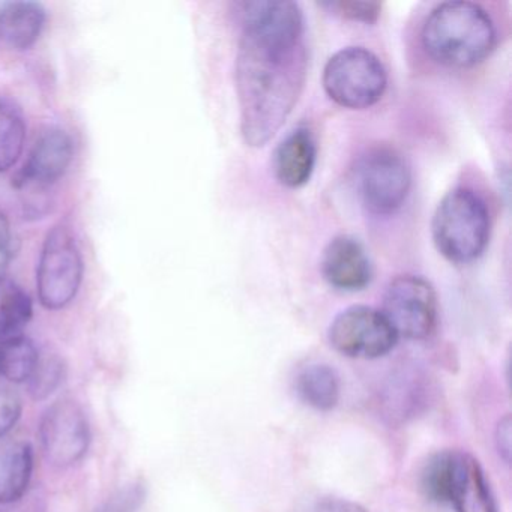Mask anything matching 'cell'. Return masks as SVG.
<instances>
[{"label": "cell", "instance_id": "obj_1", "mask_svg": "<svg viewBox=\"0 0 512 512\" xmlns=\"http://www.w3.org/2000/svg\"><path fill=\"white\" fill-rule=\"evenodd\" d=\"M236 56L241 131L265 146L289 118L304 89L308 58L304 16L295 2H245Z\"/></svg>", "mask_w": 512, "mask_h": 512}, {"label": "cell", "instance_id": "obj_2", "mask_svg": "<svg viewBox=\"0 0 512 512\" xmlns=\"http://www.w3.org/2000/svg\"><path fill=\"white\" fill-rule=\"evenodd\" d=\"M422 46L439 64L469 68L484 61L496 43L490 14L472 2H445L422 26Z\"/></svg>", "mask_w": 512, "mask_h": 512}, {"label": "cell", "instance_id": "obj_3", "mask_svg": "<svg viewBox=\"0 0 512 512\" xmlns=\"http://www.w3.org/2000/svg\"><path fill=\"white\" fill-rule=\"evenodd\" d=\"M433 241L449 262L470 263L484 253L490 238V214L484 199L470 188L449 191L434 212Z\"/></svg>", "mask_w": 512, "mask_h": 512}, {"label": "cell", "instance_id": "obj_4", "mask_svg": "<svg viewBox=\"0 0 512 512\" xmlns=\"http://www.w3.org/2000/svg\"><path fill=\"white\" fill-rule=\"evenodd\" d=\"M388 85L382 61L364 47L335 53L323 71L326 94L346 109L362 110L379 103Z\"/></svg>", "mask_w": 512, "mask_h": 512}, {"label": "cell", "instance_id": "obj_5", "mask_svg": "<svg viewBox=\"0 0 512 512\" xmlns=\"http://www.w3.org/2000/svg\"><path fill=\"white\" fill-rule=\"evenodd\" d=\"M83 281V257L70 227H53L38 262L37 287L41 304L61 310L74 301Z\"/></svg>", "mask_w": 512, "mask_h": 512}, {"label": "cell", "instance_id": "obj_6", "mask_svg": "<svg viewBox=\"0 0 512 512\" xmlns=\"http://www.w3.org/2000/svg\"><path fill=\"white\" fill-rule=\"evenodd\" d=\"M412 176L409 164L397 149L376 146L368 149L356 164V188L368 211L394 214L409 194Z\"/></svg>", "mask_w": 512, "mask_h": 512}, {"label": "cell", "instance_id": "obj_7", "mask_svg": "<svg viewBox=\"0 0 512 512\" xmlns=\"http://www.w3.org/2000/svg\"><path fill=\"white\" fill-rule=\"evenodd\" d=\"M382 313L398 337L425 340L437 325L436 292L422 277L401 275L386 289Z\"/></svg>", "mask_w": 512, "mask_h": 512}, {"label": "cell", "instance_id": "obj_8", "mask_svg": "<svg viewBox=\"0 0 512 512\" xmlns=\"http://www.w3.org/2000/svg\"><path fill=\"white\" fill-rule=\"evenodd\" d=\"M328 338L338 353L356 359L382 358L398 341L382 311L365 305L341 311L329 326Z\"/></svg>", "mask_w": 512, "mask_h": 512}, {"label": "cell", "instance_id": "obj_9", "mask_svg": "<svg viewBox=\"0 0 512 512\" xmlns=\"http://www.w3.org/2000/svg\"><path fill=\"white\" fill-rule=\"evenodd\" d=\"M40 439L47 461L56 467H68L85 457L91 442V431L79 403L64 398L44 413Z\"/></svg>", "mask_w": 512, "mask_h": 512}, {"label": "cell", "instance_id": "obj_10", "mask_svg": "<svg viewBox=\"0 0 512 512\" xmlns=\"http://www.w3.org/2000/svg\"><path fill=\"white\" fill-rule=\"evenodd\" d=\"M73 154V140L64 130L50 128L44 131L17 176V187L32 191L52 187L67 173Z\"/></svg>", "mask_w": 512, "mask_h": 512}, {"label": "cell", "instance_id": "obj_11", "mask_svg": "<svg viewBox=\"0 0 512 512\" xmlns=\"http://www.w3.org/2000/svg\"><path fill=\"white\" fill-rule=\"evenodd\" d=\"M445 503L455 512H497L484 470L472 455L449 451Z\"/></svg>", "mask_w": 512, "mask_h": 512}, {"label": "cell", "instance_id": "obj_12", "mask_svg": "<svg viewBox=\"0 0 512 512\" xmlns=\"http://www.w3.org/2000/svg\"><path fill=\"white\" fill-rule=\"evenodd\" d=\"M322 274L335 289L356 292L365 289L373 278V266L364 245L352 236L332 239L323 251Z\"/></svg>", "mask_w": 512, "mask_h": 512}, {"label": "cell", "instance_id": "obj_13", "mask_svg": "<svg viewBox=\"0 0 512 512\" xmlns=\"http://www.w3.org/2000/svg\"><path fill=\"white\" fill-rule=\"evenodd\" d=\"M316 164V143L307 128L292 131L278 145L274 172L284 187L299 188L310 181Z\"/></svg>", "mask_w": 512, "mask_h": 512}, {"label": "cell", "instance_id": "obj_14", "mask_svg": "<svg viewBox=\"0 0 512 512\" xmlns=\"http://www.w3.org/2000/svg\"><path fill=\"white\" fill-rule=\"evenodd\" d=\"M46 10L38 2H8L0 8V38L14 50H29L43 34Z\"/></svg>", "mask_w": 512, "mask_h": 512}, {"label": "cell", "instance_id": "obj_15", "mask_svg": "<svg viewBox=\"0 0 512 512\" xmlns=\"http://www.w3.org/2000/svg\"><path fill=\"white\" fill-rule=\"evenodd\" d=\"M295 391L302 403L328 412L340 400V377L331 365L310 364L296 374Z\"/></svg>", "mask_w": 512, "mask_h": 512}, {"label": "cell", "instance_id": "obj_16", "mask_svg": "<svg viewBox=\"0 0 512 512\" xmlns=\"http://www.w3.org/2000/svg\"><path fill=\"white\" fill-rule=\"evenodd\" d=\"M32 448L26 442L0 446V503H11L25 494L31 481Z\"/></svg>", "mask_w": 512, "mask_h": 512}, {"label": "cell", "instance_id": "obj_17", "mask_svg": "<svg viewBox=\"0 0 512 512\" xmlns=\"http://www.w3.org/2000/svg\"><path fill=\"white\" fill-rule=\"evenodd\" d=\"M26 122L22 110L10 100H0V173L19 160L25 146Z\"/></svg>", "mask_w": 512, "mask_h": 512}, {"label": "cell", "instance_id": "obj_18", "mask_svg": "<svg viewBox=\"0 0 512 512\" xmlns=\"http://www.w3.org/2000/svg\"><path fill=\"white\" fill-rule=\"evenodd\" d=\"M38 362L37 347L25 335L0 341V374L11 382H28Z\"/></svg>", "mask_w": 512, "mask_h": 512}, {"label": "cell", "instance_id": "obj_19", "mask_svg": "<svg viewBox=\"0 0 512 512\" xmlns=\"http://www.w3.org/2000/svg\"><path fill=\"white\" fill-rule=\"evenodd\" d=\"M0 292V340L19 337L32 319V299L16 283H2Z\"/></svg>", "mask_w": 512, "mask_h": 512}, {"label": "cell", "instance_id": "obj_20", "mask_svg": "<svg viewBox=\"0 0 512 512\" xmlns=\"http://www.w3.org/2000/svg\"><path fill=\"white\" fill-rule=\"evenodd\" d=\"M65 377V365L58 356L40 358L29 382V394L35 400H46L61 385Z\"/></svg>", "mask_w": 512, "mask_h": 512}, {"label": "cell", "instance_id": "obj_21", "mask_svg": "<svg viewBox=\"0 0 512 512\" xmlns=\"http://www.w3.org/2000/svg\"><path fill=\"white\" fill-rule=\"evenodd\" d=\"M145 499V485L131 482L113 493L95 512H139Z\"/></svg>", "mask_w": 512, "mask_h": 512}, {"label": "cell", "instance_id": "obj_22", "mask_svg": "<svg viewBox=\"0 0 512 512\" xmlns=\"http://www.w3.org/2000/svg\"><path fill=\"white\" fill-rule=\"evenodd\" d=\"M322 7L329 8L338 16L346 19L356 20V22L373 23L379 19L382 5L377 2H328L322 4Z\"/></svg>", "mask_w": 512, "mask_h": 512}, {"label": "cell", "instance_id": "obj_23", "mask_svg": "<svg viewBox=\"0 0 512 512\" xmlns=\"http://www.w3.org/2000/svg\"><path fill=\"white\" fill-rule=\"evenodd\" d=\"M22 415V400L10 388H0V439L7 436Z\"/></svg>", "mask_w": 512, "mask_h": 512}, {"label": "cell", "instance_id": "obj_24", "mask_svg": "<svg viewBox=\"0 0 512 512\" xmlns=\"http://www.w3.org/2000/svg\"><path fill=\"white\" fill-rule=\"evenodd\" d=\"M13 259V233L4 214H0V284L4 283Z\"/></svg>", "mask_w": 512, "mask_h": 512}, {"label": "cell", "instance_id": "obj_25", "mask_svg": "<svg viewBox=\"0 0 512 512\" xmlns=\"http://www.w3.org/2000/svg\"><path fill=\"white\" fill-rule=\"evenodd\" d=\"M304 512H367L358 503L338 497H320L311 503Z\"/></svg>", "mask_w": 512, "mask_h": 512}, {"label": "cell", "instance_id": "obj_26", "mask_svg": "<svg viewBox=\"0 0 512 512\" xmlns=\"http://www.w3.org/2000/svg\"><path fill=\"white\" fill-rule=\"evenodd\" d=\"M496 443L497 449H499L505 461H509V454H511V421H509V416H506L497 425Z\"/></svg>", "mask_w": 512, "mask_h": 512}, {"label": "cell", "instance_id": "obj_27", "mask_svg": "<svg viewBox=\"0 0 512 512\" xmlns=\"http://www.w3.org/2000/svg\"><path fill=\"white\" fill-rule=\"evenodd\" d=\"M0 341H2V340H0Z\"/></svg>", "mask_w": 512, "mask_h": 512}]
</instances>
